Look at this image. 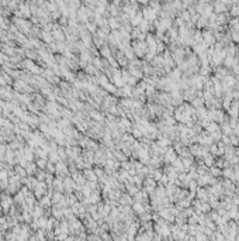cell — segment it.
<instances>
[{"mask_svg": "<svg viewBox=\"0 0 239 241\" xmlns=\"http://www.w3.org/2000/svg\"><path fill=\"white\" fill-rule=\"evenodd\" d=\"M134 210L137 213H144V212H145V209H144V206H142L141 202H138V203L134 204Z\"/></svg>", "mask_w": 239, "mask_h": 241, "instance_id": "obj_3", "label": "cell"}, {"mask_svg": "<svg viewBox=\"0 0 239 241\" xmlns=\"http://www.w3.org/2000/svg\"><path fill=\"white\" fill-rule=\"evenodd\" d=\"M203 161H204V163H205V165H207L208 168L212 167V165L215 163V158H214L212 155H211V154H208L207 157H204V160H203Z\"/></svg>", "mask_w": 239, "mask_h": 241, "instance_id": "obj_2", "label": "cell"}, {"mask_svg": "<svg viewBox=\"0 0 239 241\" xmlns=\"http://www.w3.org/2000/svg\"><path fill=\"white\" fill-rule=\"evenodd\" d=\"M85 176H86V178H89V179H92V180H96V179H97V175H94L92 171H86V172H85Z\"/></svg>", "mask_w": 239, "mask_h": 241, "instance_id": "obj_4", "label": "cell"}, {"mask_svg": "<svg viewBox=\"0 0 239 241\" xmlns=\"http://www.w3.org/2000/svg\"><path fill=\"white\" fill-rule=\"evenodd\" d=\"M210 173L214 178H219V176H222V169L218 167H215V165H212V167H210Z\"/></svg>", "mask_w": 239, "mask_h": 241, "instance_id": "obj_1", "label": "cell"}, {"mask_svg": "<svg viewBox=\"0 0 239 241\" xmlns=\"http://www.w3.org/2000/svg\"><path fill=\"white\" fill-rule=\"evenodd\" d=\"M38 173H40V175L37 176V178H38V180H44V178H45V172H38Z\"/></svg>", "mask_w": 239, "mask_h": 241, "instance_id": "obj_6", "label": "cell"}, {"mask_svg": "<svg viewBox=\"0 0 239 241\" xmlns=\"http://www.w3.org/2000/svg\"><path fill=\"white\" fill-rule=\"evenodd\" d=\"M122 203H131V197H128V196L122 197Z\"/></svg>", "mask_w": 239, "mask_h": 241, "instance_id": "obj_7", "label": "cell"}, {"mask_svg": "<svg viewBox=\"0 0 239 241\" xmlns=\"http://www.w3.org/2000/svg\"><path fill=\"white\" fill-rule=\"evenodd\" d=\"M58 161V160H59V158H58V155H57V154H51V161Z\"/></svg>", "mask_w": 239, "mask_h": 241, "instance_id": "obj_8", "label": "cell"}, {"mask_svg": "<svg viewBox=\"0 0 239 241\" xmlns=\"http://www.w3.org/2000/svg\"><path fill=\"white\" fill-rule=\"evenodd\" d=\"M37 165H38V167H40V168H42V169H44V168H45V165H47V161H45L44 158H41V160H38V161H37Z\"/></svg>", "mask_w": 239, "mask_h": 241, "instance_id": "obj_5", "label": "cell"}, {"mask_svg": "<svg viewBox=\"0 0 239 241\" xmlns=\"http://www.w3.org/2000/svg\"><path fill=\"white\" fill-rule=\"evenodd\" d=\"M55 185H61V182H59V180H57V182H55ZM55 188H57L58 190H62V186H55Z\"/></svg>", "mask_w": 239, "mask_h": 241, "instance_id": "obj_9", "label": "cell"}]
</instances>
